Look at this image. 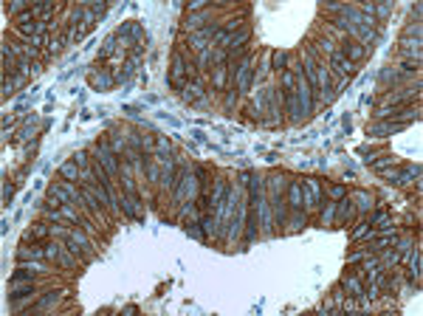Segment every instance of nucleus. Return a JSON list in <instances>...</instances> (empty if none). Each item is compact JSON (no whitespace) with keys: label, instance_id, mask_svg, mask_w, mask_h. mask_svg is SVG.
Wrapping results in <instances>:
<instances>
[{"label":"nucleus","instance_id":"1","mask_svg":"<svg viewBox=\"0 0 423 316\" xmlns=\"http://www.w3.org/2000/svg\"><path fill=\"white\" fill-rule=\"evenodd\" d=\"M192 74H195L192 65H186V62H183V56L175 51V54H172V74H170L167 82H170L175 90H183V88H186V77H192Z\"/></svg>","mask_w":423,"mask_h":316},{"label":"nucleus","instance_id":"2","mask_svg":"<svg viewBox=\"0 0 423 316\" xmlns=\"http://www.w3.org/2000/svg\"><path fill=\"white\" fill-rule=\"evenodd\" d=\"M378 119H384V122H406L409 124L412 119H418V110L412 107V105H406V107H381V110L375 113Z\"/></svg>","mask_w":423,"mask_h":316},{"label":"nucleus","instance_id":"3","mask_svg":"<svg viewBox=\"0 0 423 316\" xmlns=\"http://www.w3.org/2000/svg\"><path fill=\"white\" fill-rule=\"evenodd\" d=\"M96 156H99V161H102V167L107 169V175H119V164H116V150L107 141H102L99 144V150H96Z\"/></svg>","mask_w":423,"mask_h":316},{"label":"nucleus","instance_id":"4","mask_svg":"<svg viewBox=\"0 0 423 316\" xmlns=\"http://www.w3.org/2000/svg\"><path fill=\"white\" fill-rule=\"evenodd\" d=\"M339 54H344L350 62H358V59H364V43L361 40H353V37H344V43H342V51Z\"/></svg>","mask_w":423,"mask_h":316},{"label":"nucleus","instance_id":"5","mask_svg":"<svg viewBox=\"0 0 423 316\" xmlns=\"http://www.w3.org/2000/svg\"><path fill=\"white\" fill-rule=\"evenodd\" d=\"M28 293H34V280L31 277L9 280V299H20V296H28Z\"/></svg>","mask_w":423,"mask_h":316},{"label":"nucleus","instance_id":"6","mask_svg":"<svg viewBox=\"0 0 423 316\" xmlns=\"http://www.w3.org/2000/svg\"><path fill=\"white\" fill-rule=\"evenodd\" d=\"M421 175V167H406V169H389V172H384V178L389 181V184H409L412 178H418Z\"/></svg>","mask_w":423,"mask_h":316},{"label":"nucleus","instance_id":"7","mask_svg":"<svg viewBox=\"0 0 423 316\" xmlns=\"http://www.w3.org/2000/svg\"><path fill=\"white\" fill-rule=\"evenodd\" d=\"M330 68L336 77H350V71H353V62L347 59L344 54H339V51H333L330 54Z\"/></svg>","mask_w":423,"mask_h":316},{"label":"nucleus","instance_id":"8","mask_svg":"<svg viewBox=\"0 0 423 316\" xmlns=\"http://www.w3.org/2000/svg\"><path fill=\"white\" fill-rule=\"evenodd\" d=\"M234 71H237V74H234V77H237V88L249 90V82H251V56H243V62L234 68Z\"/></svg>","mask_w":423,"mask_h":316},{"label":"nucleus","instance_id":"9","mask_svg":"<svg viewBox=\"0 0 423 316\" xmlns=\"http://www.w3.org/2000/svg\"><path fill=\"white\" fill-rule=\"evenodd\" d=\"M122 206H124V212L130 214L133 220H141V217H144V214L138 212V195L136 192H127L124 198H122Z\"/></svg>","mask_w":423,"mask_h":316},{"label":"nucleus","instance_id":"10","mask_svg":"<svg viewBox=\"0 0 423 316\" xmlns=\"http://www.w3.org/2000/svg\"><path fill=\"white\" fill-rule=\"evenodd\" d=\"M46 257V246H20L17 248V260H43Z\"/></svg>","mask_w":423,"mask_h":316},{"label":"nucleus","instance_id":"11","mask_svg":"<svg viewBox=\"0 0 423 316\" xmlns=\"http://www.w3.org/2000/svg\"><path fill=\"white\" fill-rule=\"evenodd\" d=\"M249 37H251V28H240L237 34L229 37V45H226V48H231V54H234V51H243V43H249Z\"/></svg>","mask_w":423,"mask_h":316},{"label":"nucleus","instance_id":"12","mask_svg":"<svg viewBox=\"0 0 423 316\" xmlns=\"http://www.w3.org/2000/svg\"><path fill=\"white\" fill-rule=\"evenodd\" d=\"M183 99L186 102H198V99H203V82H186V88H183Z\"/></svg>","mask_w":423,"mask_h":316},{"label":"nucleus","instance_id":"13","mask_svg":"<svg viewBox=\"0 0 423 316\" xmlns=\"http://www.w3.org/2000/svg\"><path fill=\"white\" fill-rule=\"evenodd\" d=\"M62 293H65V291H59V288H57V291H48L46 296H43V299L37 302V308H34V311H37V314H43V311H48L51 305H57V302H59V296H62Z\"/></svg>","mask_w":423,"mask_h":316},{"label":"nucleus","instance_id":"14","mask_svg":"<svg viewBox=\"0 0 423 316\" xmlns=\"http://www.w3.org/2000/svg\"><path fill=\"white\" fill-rule=\"evenodd\" d=\"M344 288H350V296H353V299L364 302V296H367V293H364V288L358 285V280H355V277H344Z\"/></svg>","mask_w":423,"mask_h":316},{"label":"nucleus","instance_id":"15","mask_svg":"<svg viewBox=\"0 0 423 316\" xmlns=\"http://www.w3.org/2000/svg\"><path fill=\"white\" fill-rule=\"evenodd\" d=\"M59 172H62V178H65V181H76L82 175V169H79V164H76V161L62 164V167H59Z\"/></svg>","mask_w":423,"mask_h":316},{"label":"nucleus","instance_id":"16","mask_svg":"<svg viewBox=\"0 0 423 316\" xmlns=\"http://www.w3.org/2000/svg\"><path fill=\"white\" fill-rule=\"evenodd\" d=\"M48 235H51V229L46 223H34V229L25 232V240H46Z\"/></svg>","mask_w":423,"mask_h":316},{"label":"nucleus","instance_id":"17","mask_svg":"<svg viewBox=\"0 0 423 316\" xmlns=\"http://www.w3.org/2000/svg\"><path fill=\"white\" fill-rule=\"evenodd\" d=\"M91 82H93V88L107 90V88H110V85L116 82V79L110 77V74H104V71H99V74H93V79H91Z\"/></svg>","mask_w":423,"mask_h":316},{"label":"nucleus","instance_id":"18","mask_svg":"<svg viewBox=\"0 0 423 316\" xmlns=\"http://www.w3.org/2000/svg\"><path fill=\"white\" fill-rule=\"evenodd\" d=\"M336 206H339V223H344V220L353 217V201L342 198V201H336Z\"/></svg>","mask_w":423,"mask_h":316},{"label":"nucleus","instance_id":"19","mask_svg":"<svg viewBox=\"0 0 423 316\" xmlns=\"http://www.w3.org/2000/svg\"><path fill=\"white\" fill-rule=\"evenodd\" d=\"M291 209H302V184L299 181H294L291 184Z\"/></svg>","mask_w":423,"mask_h":316},{"label":"nucleus","instance_id":"20","mask_svg":"<svg viewBox=\"0 0 423 316\" xmlns=\"http://www.w3.org/2000/svg\"><path fill=\"white\" fill-rule=\"evenodd\" d=\"M226 88V62H215V90Z\"/></svg>","mask_w":423,"mask_h":316},{"label":"nucleus","instance_id":"21","mask_svg":"<svg viewBox=\"0 0 423 316\" xmlns=\"http://www.w3.org/2000/svg\"><path fill=\"white\" fill-rule=\"evenodd\" d=\"M31 11H34V17H43V20H46V17H51V14L57 11V6H54V3H37V6H31Z\"/></svg>","mask_w":423,"mask_h":316},{"label":"nucleus","instance_id":"22","mask_svg":"<svg viewBox=\"0 0 423 316\" xmlns=\"http://www.w3.org/2000/svg\"><path fill=\"white\" fill-rule=\"evenodd\" d=\"M133 71H136V59H130V62H124V65H122V71H119V74H116V82H127V79H130V77H133Z\"/></svg>","mask_w":423,"mask_h":316},{"label":"nucleus","instance_id":"23","mask_svg":"<svg viewBox=\"0 0 423 316\" xmlns=\"http://www.w3.org/2000/svg\"><path fill=\"white\" fill-rule=\"evenodd\" d=\"M271 62H274V68L282 74V71H288V51H274V56H271Z\"/></svg>","mask_w":423,"mask_h":316},{"label":"nucleus","instance_id":"24","mask_svg":"<svg viewBox=\"0 0 423 316\" xmlns=\"http://www.w3.org/2000/svg\"><path fill=\"white\" fill-rule=\"evenodd\" d=\"M353 201L358 203V209H361V212H367V209L373 206V198H370L367 192H355V195H353Z\"/></svg>","mask_w":423,"mask_h":316},{"label":"nucleus","instance_id":"25","mask_svg":"<svg viewBox=\"0 0 423 316\" xmlns=\"http://www.w3.org/2000/svg\"><path fill=\"white\" fill-rule=\"evenodd\" d=\"M409 268H412V277L418 280V277H421V248H415V251H412V263H409Z\"/></svg>","mask_w":423,"mask_h":316},{"label":"nucleus","instance_id":"26","mask_svg":"<svg viewBox=\"0 0 423 316\" xmlns=\"http://www.w3.org/2000/svg\"><path fill=\"white\" fill-rule=\"evenodd\" d=\"M389 164H395V158H392V156H381V158L373 161V169H375V172H384V167H389Z\"/></svg>","mask_w":423,"mask_h":316},{"label":"nucleus","instance_id":"27","mask_svg":"<svg viewBox=\"0 0 423 316\" xmlns=\"http://www.w3.org/2000/svg\"><path fill=\"white\" fill-rule=\"evenodd\" d=\"M31 135H37V119H34L31 124H23V130H20V135H17V138H23V141H28Z\"/></svg>","mask_w":423,"mask_h":316},{"label":"nucleus","instance_id":"28","mask_svg":"<svg viewBox=\"0 0 423 316\" xmlns=\"http://www.w3.org/2000/svg\"><path fill=\"white\" fill-rule=\"evenodd\" d=\"M203 20H206V17H200V14H189L183 26H186V28H200V26H203Z\"/></svg>","mask_w":423,"mask_h":316},{"label":"nucleus","instance_id":"29","mask_svg":"<svg viewBox=\"0 0 423 316\" xmlns=\"http://www.w3.org/2000/svg\"><path fill=\"white\" fill-rule=\"evenodd\" d=\"M333 214H336V203H327V209L322 212V223L327 226V223H330V220H333Z\"/></svg>","mask_w":423,"mask_h":316},{"label":"nucleus","instance_id":"30","mask_svg":"<svg viewBox=\"0 0 423 316\" xmlns=\"http://www.w3.org/2000/svg\"><path fill=\"white\" fill-rule=\"evenodd\" d=\"M116 40H119L116 34H113V37H107V43H104V48H102V56H110V54H113V48H116Z\"/></svg>","mask_w":423,"mask_h":316},{"label":"nucleus","instance_id":"31","mask_svg":"<svg viewBox=\"0 0 423 316\" xmlns=\"http://www.w3.org/2000/svg\"><path fill=\"white\" fill-rule=\"evenodd\" d=\"M12 198H14V186H12V184H3V203L9 206V203H12Z\"/></svg>","mask_w":423,"mask_h":316},{"label":"nucleus","instance_id":"32","mask_svg":"<svg viewBox=\"0 0 423 316\" xmlns=\"http://www.w3.org/2000/svg\"><path fill=\"white\" fill-rule=\"evenodd\" d=\"M209 59H212V51L206 48V51H200V56H198V65L206 68V65H209Z\"/></svg>","mask_w":423,"mask_h":316},{"label":"nucleus","instance_id":"33","mask_svg":"<svg viewBox=\"0 0 423 316\" xmlns=\"http://www.w3.org/2000/svg\"><path fill=\"white\" fill-rule=\"evenodd\" d=\"M186 235H189V237H192V240H203V232H200V229H198V226H189V229H186Z\"/></svg>","mask_w":423,"mask_h":316},{"label":"nucleus","instance_id":"34","mask_svg":"<svg viewBox=\"0 0 423 316\" xmlns=\"http://www.w3.org/2000/svg\"><path fill=\"white\" fill-rule=\"evenodd\" d=\"M330 198H333V201H342V198H344V186H342V184H339V186H330Z\"/></svg>","mask_w":423,"mask_h":316},{"label":"nucleus","instance_id":"35","mask_svg":"<svg viewBox=\"0 0 423 316\" xmlns=\"http://www.w3.org/2000/svg\"><path fill=\"white\" fill-rule=\"evenodd\" d=\"M367 226H370V223H358V226H355V229H353V240H358V237L367 235Z\"/></svg>","mask_w":423,"mask_h":316},{"label":"nucleus","instance_id":"36","mask_svg":"<svg viewBox=\"0 0 423 316\" xmlns=\"http://www.w3.org/2000/svg\"><path fill=\"white\" fill-rule=\"evenodd\" d=\"M85 158H88V153H85V150H79V153H74V161L79 164V169L85 167Z\"/></svg>","mask_w":423,"mask_h":316},{"label":"nucleus","instance_id":"37","mask_svg":"<svg viewBox=\"0 0 423 316\" xmlns=\"http://www.w3.org/2000/svg\"><path fill=\"white\" fill-rule=\"evenodd\" d=\"M418 68H421V62H412V59L403 62V71H409V74H412V71H418Z\"/></svg>","mask_w":423,"mask_h":316},{"label":"nucleus","instance_id":"38","mask_svg":"<svg viewBox=\"0 0 423 316\" xmlns=\"http://www.w3.org/2000/svg\"><path fill=\"white\" fill-rule=\"evenodd\" d=\"M147 175L155 181V178H158V167H155V164H147Z\"/></svg>","mask_w":423,"mask_h":316},{"label":"nucleus","instance_id":"39","mask_svg":"<svg viewBox=\"0 0 423 316\" xmlns=\"http://www.w3.org/2000/svg\"><path fill=\"white\" fill-rule=\"evenodd\" d=\"M361 260H364V251H355V254L347 257V263H361Z\"/></svg>","mask_w":423,"mask_h":316},{"label":"nucleus","instance_id":"40","mask_svg":"<svg viewBox=\"0 0 423 316\" xmlns=\"http://www.w3.org/2000/svg\"><path fill=\"white\" fill-rule=\"evenodd\" d=\"M192 138H195V141H206V135L200 133V130H192Z\"/></svg>","mask_w":423,"mask_h":316},{"label":"nucleus","instance_id":"41","mask_svg":"<svg viewBox=\"0 0 423 316\" xmlns=\"http://www.w3.org/2000/svg\"><path fill=\"white\" fill-rule=\"evenodd\" d=\"M234 99H237V93H229V96H226V107H231V105H234Z\"/></svg>","mask_w":423,"mask_h":316}]
</instances>
